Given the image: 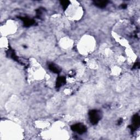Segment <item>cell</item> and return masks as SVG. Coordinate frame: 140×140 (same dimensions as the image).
I'll return each mask as SVG.
<instances>
[{
  "label": "cell",
  "mask_w": 140,
  "mask_h": 140,
  "mask_svg": "<svg viewBox=\"0 0 140 140\" xmlns=\"http://www.w3.org/2000/svg\"><path fill=\"white\" fill-rule=\"evenodd\" d=\"M89 118L91 123L92 125H96L98 123L101 119L100 113L97 110H91L89 112Z\"/></svg>",
  "instance_id": "cell-1"
},
{
  "label": "cell",
  "mask_w": 140,
  "mask_h": 140,
  "mask_svg": "<svg viewBox=\"0 0 140 140\" xmlns=\"http://www.w3.org/2000/svg\"><path fill=\"white\" fill-rule=\"evenodd\" d=\"M71 129L79 134H83L87 131L86 126L80 123L72 125L71 126Z\"/></svg>",
  "instance_id": "cell-2"
},
{
  "label": "cell",
  "mask_w": 140,
  "mask_h": 140,
  "mask_svg": "<svg viewBox=\"0 0 140 140\" xmlns=\"http://www.w3.org/2000/svg\"><path fill=\"white\" fill-rule=\"evenodd\" d=\"M21 19L23 20L24 26L26 27L30 26H31V25H33L35 23V21H34L33 19L28 18H27V17H22V18H21Z\"/></svg>",
  "instance_id": "cell-3"
},
{
  "label": "cell",
  "mask_w": 140,
  "mask_h": 140,
  "mask_svg": "<svg viewBox=\"0 0 140 140\" xmlns=\"http://www.w3.org/2000/svg\"><path fill=\"white\" fill-rule=\"evenodd\" d=\"M139 117L138 115H135L133 118V128L132 129H135L138 128L139 125Z\"/></svg>",
  "instance_id": "cell-4"
},
{
  "label": "cell",
  "mask_w": 140,
  "mask_h": 140,
  "mask_svg": "<svg viewBox=\"0 0 140 140\" xmlns=\"http://www.w3.org/2000/svg\"><path fill=\"white\" fill-rule=\"evenodd\" d=\"M66 83V79L64 77H59L58 78L57 80L56 87L57 88H59L64 85Z\"/></svg>",
  "instance_id": "cell-5"
},
{
  "label": "cell",
  "mask_w": 140,
  "mask_h": 140,
  "mask_svg": "<svg viewBox=\"0 0 140 140\" xmlns=\"http://www.w3.org/2000/svg\"><path fill=\"white\" fill-rule=\"evenodd\" d=\"M49 69L51 71L55 73H59L61 71L60 69L57 65H54V63H51L49 65Z\"/></svg>",
  "instance_id": "cell-6"
},
{
  "label": "cell",
  "mask_w": 140,
  "mask_h": 140,
  "mask_svg": "<svg viewBox=\"0 0 140 140\" xmlns=\"http://www.w3.org/2000/svg\"><path fill=\"white\" fill-rule=\"evenodd\" d=\"M108 1H94V5L100 8H104L107 6Z\"/></svg>",
  "instance_id": "cell-7"
},
{
  "label": "cell",
  "mask_w": 140,
  "mask_h": 140,
  "mask_svg": "<svg viewBox=\"0 0 140 140\" xmlns=\"http://www.w3.org/2000/svg\"><path fill=\"white\" fill-rule=\"evenodd\" d=\"M61 4L63 9L65 10L67 8V7L69 6L70 2L69 1H61Z\"/></svg>",
  "instance_id": "cell-8"
},
{
  "label": "cell",
  "mask_w": 140,
  "mask_h": 140,
  "mask_svg": "<svg viewBox=\"0 0 140 140\" xmlns=\"http://www.w3.org/2000/svg\"><path fill=\"white\" fill-rule=\"evenodd\" d=\"M127 7L126 5H125V4H123V5H122V8H126Z\"/></svg>",
  "instance_id": "cell-9"
},
{
  "label": "cell",
  "mask_w": 140,
  "mask_h": 140,
  "mask_svg": "<svg viewBox=\"0 0 140 140\" xmlns=\"http://www.w3.org/2000/svg\"><path fill=\"white\" fill-rule=\"evenodd\" d=\"M118 122H119V123H118V124L119 125V124H120L122 123L123 122V120H122V119H120L119 121Z\"/></svg>",
  "instance_id": "cell-10"
}]
</instances>
